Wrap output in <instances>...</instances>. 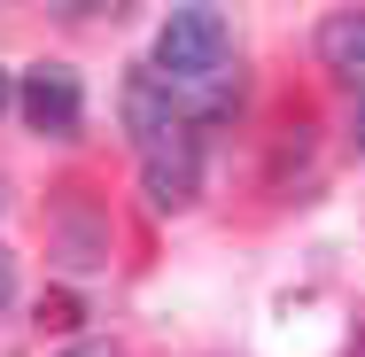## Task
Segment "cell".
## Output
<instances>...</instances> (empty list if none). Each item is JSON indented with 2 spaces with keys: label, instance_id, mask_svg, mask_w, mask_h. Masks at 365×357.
I'll return each mask as SVG.
<instances>
[{
  "label": "cell",
  "instance_id": "cell-1",
  "mask_svg": "<svg viewBox=\"0 0 365 357\" xmlns=\"http://www.w3.org/2000/svg\"><path fill=\"white\" fill-rule=\"evenodd\" d=\"M225 71H233V24L218 8H171L163 31H155V78L187 101V117L195 109H218L233 93Z\"/></svg>",
  "mask_w": 365,
  "mask_h": 357
},
{
  "label": "cell",
  "instance_id": "cell-2",
  "mask_svg": "<svg viewBox=\"0 0 365 357\" xmlns=\"http://www.w3.org/2000/svg\"><path fill=\"white\" fill-rule=\"evenodd\" d=\"M140 187H148L155 210H187L202 195V140H195V125H171L163 140L140 148Z\"/></svg>",
  "mask_w": 365,
  "mask_h": 357
},
{
  "label": "cell",
  "instance_id": "cell-3",
  "mask_svg": "<svg viewBox=\"0 0 365 357\" xmlns=\"http://www.w3.org/2000/svg\"><path fill=\"white\" fill-rule=\"evenodd\" d=\"M16 101H24V117H31V133H47V140H71L78 117H86V93H78V71L63 63H39V71L16 86Z\"/></svg>",
  "mask_w": 365,
  "mask_h": 357
},
{
  "label": "cell",
  "instance_id": "cell-4",
  "mask_svg": "<svg viewBox=\"0 0 365 357\" xmlns=\"http://www.w3.org/2000/svg\"><path fill=\"white\" fill-rule=\"evenodd\" d=\"M319 63L350 86H365V8H342V16L319 24Z\"/></svg>",
  "mask_w": 365,
  "mask_h": 357
},
{
  "label": "cell",
  "instance_id": "cell-5",
  "mask_svg": "<svg viewBox=\"0 0 365 357\" xmlns=\"http://www.w3.org/2000/svg\"><path fill=\"white\" fill-rule=\"evenodd\" d=\"M8 295H16V257L0 249V303H8Z\"/></svg>",
  "mask_w": 365,
  "mask_h": 357
},
{
  "label": "cell",
  "instance_id": "cell-6",
  "mask_svg": "<svg viewBox=\"0 0 365 357\" xmlns=\"http://www.w3.org/2000/svg\"><path fill=\"white\" fill-rule=\"evenodd\" d=\"M63 357H117V350H109V342H71Z\"/></svg>",
  "mask_w": 365,
  "mask_h": 357
},
{
  "label": "cell",
  "instance_id": "cell-7",
  "mask_svg": "<svg viewBox=\"0 0 365 357\" xmlns=\"http://www.w3.org/2000/svg\"><path fill=\"white\" fill-rule=\"evenodd\" d=\"M8 101H16V86H8V71H0V109H8Z\"/></svg>",
  "mask_w": 365,
  "mask_h": 357
},
{
  "label": "cell",
  "instance_id": "cell-8",
  "mask_svg": "<svg viewBox=\"0 0 365 357\" xmlns=\"http://www.w3.org/2000/svg\"><path fill=\"white\" fill-rule=\"evenodd\" d=\"M358 148H365V117H358Z\"/></svg>",
  "mask_w": 365,
  "mask_h": 357
}]
</instances>
